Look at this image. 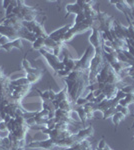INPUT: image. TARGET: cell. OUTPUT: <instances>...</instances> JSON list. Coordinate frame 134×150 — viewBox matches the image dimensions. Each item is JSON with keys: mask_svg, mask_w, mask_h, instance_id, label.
<instances>
[{"mask_svg": "<svg viewBox=\"0 0 134 150\" xmlns=\"http://www.w3.org/2000/svg\"><path fill=\"white\" fill-rule=\"evenodd\" d=\"M96 82L98 83H104V84H116L121 87V89L127 84L122 83L123 79L114 71V69L111 67L109 63L105 62L102 67L101 71L96 76Z\"/></svg>", "mask_w": 134, "mask_h": 150, "instance_id": "obj_1", "label": "cell"}, {"mask_svg": "<svg viewBox=\"0 0 134 150\" xmlns=\"http://www.w3.org/2000/svg\"><path fill=\"white\" fill-rule=\"evenodd\" d=\"M114 26V18L105 12L98 11L97 13V26L96 30L101 33H107L111 31Z\"/></svg>", "mask_w": 134, "mask_h": 150, "instance_id": "obj_2", "label": "cell"}, {"mask_svg": "<svg viewBox=\"0 0 134 150\" xmlns=\"http://www.w3.org/2000/svg\"><path fill=\"white\" fill-rule=\"evenodd\" d=\"M22 68L26 73V78H27V80L30 82L32 85L39 80L41 77L43 76V74H44L43 70H41L39 68H33V67L31 66L29 61L26 59V55L24 56L22 60Z\"/></svg>", "mask_w": 134, "mask_h": 150, "instance_id": "obj_3", "label": "cell"}, {"mask_svg": "<svg viewBox=\"0 0 134 150\" xmlns=\"http://www.w3.org/2000/svg\"><path fill=\"white\" fill-rule=\"evenodd\" d=\"M39 52L42 56L45 57V59L47 60L48 64L50 65V67L54 70L56 73H58L59 71L65 69V66H64V64H63V62L61 60H59L58 56H55V55L52 53V51L48 49V48H45V47L42 48V49L39 50Z\"/></svg>", "mask_w": 134, "mask_h": 150, "instance_id": "obj_4", "label": "cell"}, {"mask_svg": "<svg viewBox=\"0 0 134 150\" xmlns=\"http://www.w3.org/2000/svg\"><path fill=\"white\" fill-rule=\"evenodd\" d=\"M23 26L25 27L27 30H29L30 32H32L36 37H45L48 34L45 32V29L43 27V25L39 22H37L36 20L31 21V22H24L22 23Z\"/></svg>", "mask_w": 134, "mask_h": 150, "instance_id": "obj_5", "label": "cell"}, {"mask_svg": "<svg viewBox=\"0 0 134 150\" xmlns=\"http://www.w3.org/2000/svg\"><path fill=\"white\" fill-rule=\"evenodd\" d=\"M71 24H67V25H64L62 26V27H60L59 29H57V30L53 31L52 33H50V34H48V37L51 38L52 40L56 41V42H63V36L66 34V32L68 30H69L70 28H71Z\"/></svg>", "mask_w": 134, "mask_h": 150, "instance_id": "obj_6", "label": "cell"}, {"mask_svg": "<svg viewBox=\"0 0 134 150\" xmlns=\"http://www.w3.org/2000/svg\"><path fill=\"white\" fill-rule=\"evenodd\" d=\"M118 89H121V87L119 85H116V84H105L103 88L101 89V92L105 94L107 99H113L115 97Z\"/></svg>", "mask_w": 134, "mask_h": 150, "instance_id": "obj_7", "label": "cell"}, {"mask_svg": "<svg viewBox=\"0 0 134 150\" xmlns=\"http://www.w3.org/2000/svg\"><path fill=\"white\" fill-rule=\"evenodd\" d=\"M76 134V137L77 139H78V141H83V140H88L90 137L93 136L94 134V128L92 126H88L86 128H83V129L79 130L77 133H75Z\"/></svg>", "mask_w": 134, "mask_h": 150, "instance_id": "obj_8", "label": "cell"}, {"mask_svg": "<svg viewBox=\"0 0 134 150\" xmlns=\"http://www.w3.org/2000/svg\"><path fill=\"white\" fill-rule=\"evenodd\" d=\"M13 48H16V49H19V50H22L23 49L22 39H21V38H18V39L9 41L8 43L2 45V49H4L7 52H10L11 50L13 49Z\"/></svg>", "mask_w": 134, "mask_h": 150, "instance_id": "obj_9", "label": "cell"}, {"mask_svg": "<svg viewBox=\"0 0 134 150\" xmlns=\"http://www.w3.org/2000/svg\"><path fill=\"white\" fill-rule=\"evenodd\" d=\"M63 64H64L65 66V70H68V71H73L75 68V66H76L77 62H78V59H73L69 56L68 54H65L64 55V58H63L62 60Z\"/></svg>", "mask_w": 134, "mask_h": 150, "instance_id": "obj_10", "label": "cell"}, {"mask_svg": "<svg viewBox=\"0 0 134 150\" xmlns=\"http://www.w3.org/2000/svg\"><path fill=\"white\" fill-rule=\"evenodd\" d=\"M74 111L77 113V114H78L81 123H85V122L87 121V120H88V118H87V115H86V112H85V109H84L83 106H77L76 104H75Z\"/></svg>", "mask_w": 134, "mask_h": 150, "instance_id": "obj_11", "label": "cell"}, {"mask_svg": "<svg viewBox=\"0 0 134 150\" xmlns=\"http://www.w3.org/2000/svg\"><path fill=\"white\" fill-rule=\"evenodd\" d=\"M47 36H45V37H38L35 40V42L32 43V50H40L42 48H44V41L47 38Z\"/></svg>", "mask_w": 134, "mask_h": 150, "instance_id": "obj_12", "label": "cell"}, {"mask_svg": "<svg viewBox=\"0 0 134 150\" xmlns=\"http://www.w3.org/2000/svg\"><path fill=\"white\" fill-rule=\"evenodd\" d=\"M112 122H113V124L115 125V130H117V127L118 125L120 124V122L122 121V120H124V118H125V115L122 114L121 112H116L115 114H114L113 116H112Z\"/></svg>", "mask_w": 134, "mask_h": 150, "instance_id": "obj_13", "label": "cell"}, {"mask_svg": "<svg viewBox=\"0 0 134 150\" xmlns=\"http://www.w3.org/2000/svg\"><path fill=\"white\" fill-rule=\"evenodd\" d=\"M117 112V110H116V108L115 107H112V108H109V109H107L105 111H103L102 112V114H103V119L104 120H106V119H108V118H110L112 117L115 113Z\"/></svg>", "mask_w": 134, "mask_h": 150, "instance_id": "obj_14", "label": "cell"}, {"mask_svg": "<svg viewBox=\"0 0 134 150\" xmlns=\"http://www.w3.org/2000/svg\"><path fill=\"white\" fill-rule=\"evenodd\" d=\"M77 150H92V144L89 140H83L79 143V147Z\"/></svg>", "mask_w": 134, "mask_h": 150, "instance_id": "obj_15", "label": "cell"}, {"mask_svg": "<svg viewBox=\"0 0 134 150\" xmlns=\"http://www.w3.org/2000/svg\"><path fill=\"white\" fill-rule=\"evenodd\" d=\"M121 90L125 94H134V85H126Z\"/></svg>", "mask_w": 134, "mask_h": 150, "instance_id": "obj_16", "label": "cell"}, {"mask_svg": "<svg viewBox=\"0 0 134 150\" xmlns=\"http://www.w3.org/2000/svg\"><path fill=\"white\" fill-rule=\"evenodd\" d=\"M116 110L118 111V112H121L122 114H124V115H128L129 114V111H128V108L127 107H124V106H121L120 104H118L117 106H116Z\"/></svg>", "mask_w": 134, "mask_h": 150, "instance_id": "obj_17", "label": "cell"}, {"mask_svg": "<svg viewBox=\"0 0 134 150\" xmlns=\"http://www.w3.org/2000/svg\"><path fill=\"white\" fill-rule=\"evenodd\" d=\"M106 99H107V97L105 96V94L101 93V94H99L98 96H96V97H95L94 103H95V104H99V103L103 102V101H105Z\"/></svg>", "mask_w": 134, "mask_h": 150, "instance_id": "obj_18", "label": "cell"}, {"mask_svg": "<svg viewBox=\"0 0 134 150\" xmlns=\"http://www.w3.org/2000/svg\"><path fill=\"white\" fill-rule=\"evenodd\" d=\"M87 102H88V101L86 100V98L85 97H79L78 99H77L76 101H75V104H76L77 106H83V105H85V104H86Z\"/></svg>", "mask_w": 134, "mask_h": 150, "instance_id": "obj_19", "label": "cell"}, {"mask_svg": "<svg viewBox=\"0 0 134 150\" xmlns=\"http://www.w3.org/2000/svg\"><path fill=\"white\" fill-rule=\"evenodd\" d=\"M126 97V94L123 92L121 89H118V91L116 92V95H115V98H117L118 100H121V99H124Z\"/></svg>", "mask_w": 134, "mask_h": 150, "instance_id": "obj_20", "label": "cell"}, {"mask_svg": "<svg viewBox=\"0 0 134 150\" xmlns=\"http://www.w3.org/2000/svg\"><path fill=\"white\" fill-rule=\"evenodd\" d=\"M85 98H86V100L88 101V102H94V100H95V95H94V93L93 92H90L87 94L86 96H85Z\"/></svg>", "mask_w": 134, "mask_h": 150, "instance_id": "obj_21", "label": "cell"}, {"mask_svg": "<svg viewBox=\"0 0 134 150\" xmlns=\"http://www.w3.org/2000/svg\"><path fill=\"white\" fill-rule=\"evenodd\" d=\"M106 145H107V143L105 142V140H104V138H101V140L99 141L98 145H97V147H98V148H100V149H104V148H105Z\"/></svg>", "mask_w": 134, "mask_h": 150, "instance_id": "obj_22", "label": "cell"}, {"mask_svg": "<svg viewBox=\"0 0 134 150\" xmlns=\"http://www.w3.org/2000/svg\"><path fill=\"white\" fill-rule=\"evenodd\" d=\"M0 131H7V123L3 120L0 122Z\"/></svg>", "mask_w": 134, "mask_h": 150, "instance_id": "obj_23", "label": "cell"}, {"mask_svg": "<svg viewBox=\"0 0 134 150\" xmlns=\"http://www.w3.org/2000/svg\"><path fill=\"white\" fill-rule=\"evenodd\" d=\"M10 3H11V1L10 0H6V1H2V5H3V7L5 9L8 8V6L10 5Z\"/></svg>", "mask_w": 134, "mask_h": 150, "instance_id": "obj_24", "label": "cell"}, {"mask_svg": "<svg viewBox=\"0 0 134 150\" xmlns=\"http://www.w3.org/2000/svg\"><path fill=\"white\" fill-rule=\"evenodd\" d=\"M63 150H76V149H75L73 146H71V147H66V148H64Z\"/></svg>", "mask_w": 134, "mask_h": 150, "instance_id": "obj_25", "label": "cell"}, {"mask_svg": "<svg viewBox=\"0 0 134 150\" xmlns=\"http://www.w3.org/2000/svg\"><path fill=\"white\" fill-rule=\"evenodd\" d=\"M131 128H134V115H133V123H132V126H131Z\"/></svg>", "mask_w": 134, "mask_h": 150, "instance_id": "obj_26", "label": "cell"}]
</instances>
